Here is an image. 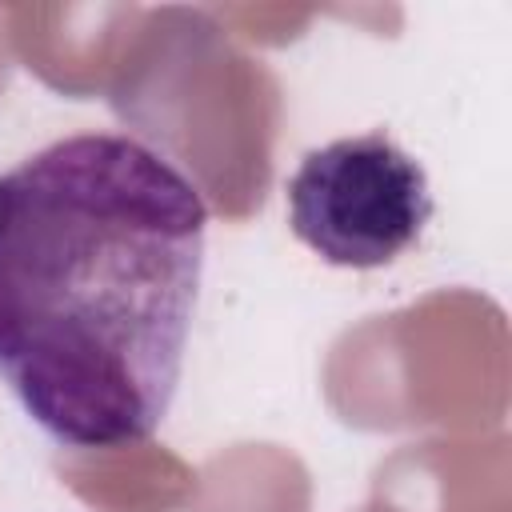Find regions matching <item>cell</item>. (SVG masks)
<instances>
[{"label": "cell", "instance_id": "obj_1", "mask_svg": "<svg viewBox=\"0 0 512 512\" xmlns=\"http://www.w3.org/2000/svg\"><path fill=\"white\" fill-rule=\"evenodd\" d=\"M208 240L200 188L128 132H76L0 176V380L64 448L168 416Z\"/></svg>", "mask_w": 512, "mask_h": 512}, {"label": "cell", "instance_id": "obj_2", "mask_svg": "<svg viewBox=\"0 0 512 512\" xmlns=\"http://www.w3.org/2000/svg\"><path fill=\"white\" fill-rule=\"evenodd\" d=\"M428 220V176L388 132L312 148L288 176L292 236L336 268L392 264Z\"/></svg>", "mask_w": 512, "mask_h": 512}]
</instances>
